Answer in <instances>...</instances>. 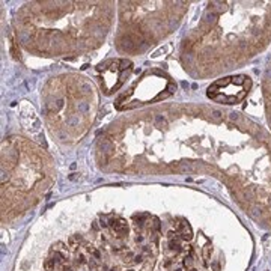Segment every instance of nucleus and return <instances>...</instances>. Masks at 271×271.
<instances>
[{"label": "nucleus", "mask_w": 271, "mask_h": 271, "mask_svg": "<svg viewBox=\"0 0 271 271\" xmlns=\"http://www.w3.org/2000/svg\"><path fill=\"white\" fill-rule=\"evenodd\" d=\"M232 80L230 78H223V80H218V81H215V84L217 86H226V84H229Z\"/></svg>", "instance_id": "obj_12"}, {"label": "nucleus", "mask_w": 271, "mask_h": 271, "mask_svg": "<svg viewBox=\"0 0 271 271\" xmlns=\"http://www.w3.org/2000/svg\"><path fill=\"white\" fill-rule=\"evenodd\" d=\"M211 117H212L214 122H218V120H221L223 116H221V113H220L218 110H212V111H211Z\"/></svg>", "instance_id": "obj_8"}, {"label": "nucleus", "mask_w": 271, "mask_h": 271, "mask_svg": "<svg viewBox=\"0 0 271 271\" xmlns=\"http://www.w3.org/2000/svg\"><path fill=\"white\" fill-rule=\"evenodd\" d=\"M108 271H116V269H108Z\"/></svg>", "instance_id": "obj_25"}, {"label": "nucleus", "mask_w": 271, "mask_h": 271, "mask_svg": "<svg viewBox=\"0 0 271 271\" xmlns=\"http://www.w3.org/2000/svg\"><path fill=\"white\" fill-rule=\"evenodd\" d=\"M211 251H212V247H211V244H206V245L203 247V259H209V256H211Z\"/></svg>", "instance_id": "obj_7"}, {"label": "nucleus", "mask_w": 271, "mask_h": 271, "mask_svg": "<svg viewBox=\"0 0 271 271\" xmlns=\"http://www.w3.org/2000/svg\"><path fill=\"white\" fill-rule=\"evenodd\" d=\"M80 241H81V236H80V235H75V236H71V238H69V244H71L72 247H74L77 242H80Z\"/></svg>", "instance_id": "obj_11"}, {"label": "nucleus", "mask_w": 271, "mask_h": 271, "mask_svg": "<svg viewBox=\"0 0 271 271\" xmlns=\"http://www.w3.org/2000/svg\"><path fill=\"white\" fill-rule=\"evenodd\" d=\"M119 65H120V66H119V69L125 71L126 68H129V66H131V62H129V60H125V59H123V60H119Z\"/></svg>", "instance_id": "obj_10"}, {"label": "nucleus", "mask_w": 271, "mask_h": 271, "mask_svg": "<svg viewBox=\"0 0 271 271\" xmlns=\"http://www.w3.org/2000/svg\"><path fill=\"white\" fill-rule=\"evenodd\" d=\"M214 99H215V101H223V102H227V96H224V95H215V96H214Z\"/></svg>", "instance_id": "obj_15"}, {"label": "nucleus", "mask_w": 271, "mask_h": 271, "mask_svg": "<svg viewBox=\"0 0 271 271\" xmlns=\"http://www.w3.org/2000/svg\"><path fill=\"white\" fill-rule=\"evenodd\" d=\"M110 226H111V229L119 235V236H122V235H125L126 232H128V226H126V223H125V220H122V218H117V220H110Z\"/></svg>", "instance_id": "obj_1"}, {"label": "nucleus", "mask_w": 271, "mask_h": 271, "mask_svg": "<svg viewBox=\"0 0 271 271\" xmlns=\"http://www.w3.org/2000/svg\"><path fill=\"white\" fill-rule=\"evenodd\" d=\"M62 271H72V268H71V266H66V265H65V266L62 268Z\"/></svg>", "instance_id": "obj_21"}, {"label": "nucleus", "mask_w": 271, "mask_h": 271, "mask_svg": "<svg viewBox=\"0 0 271 271\" xmlns=\"http://www.w3.org/2000/svg\"><path fill=\"white\" fill-rule=\"evenodd\" d=\"M229 117H230L232 120H238V114H236V113H230V114H229Z\"/></svg>", "instance_id": "obj_18"}, {"label": "nucleus", "mask_w": 271, "mask_h": 271, "mask_svg": "<svg viewBox=\"0 0 271 271\" xmlns=\"http://www.w3.org/2000/svg\"><path fill=\"white\" fill-rule=\"evenodd\" d=\"M169 247H170V250H175L176 253L182 250V248H181V244H179V241H178V239H172V241L169 242Z\"/></svg>", "instance_id": "obj_5"}, {"label": "nucleus", "mask_w": 271, "mask_h": 271, "mask_svg": "<svg viewBox=\"0 0 271 271\" xmlns=\"http://www.w3.org/2000/svg\"><path fill=\"white\" fill-rule=\"evenodd\" d=\"M92 254L95 256V259H99V257H101V253H99L98 250H93V251H92Z\"/></svg>", "instance_id": "obj_17"}, {"label": "nucleus", "mask_w": 271, "mask_h": 271, "mask_svg": "<svg viewBox=\"0 0 271 271\" xmlns=\"http://www.w3.org/2000/svg\"><path fill=\"white\" fill-rule=\"evenodd\" d=\"M242 84H244V87H245V89L248 90V89H250V86H251V81H250V78H245Z\"/></svg>", "instance_id": "obj_16"}, {"label": "nucleus", "mask_w": 271, "mask_h": 271, "mask_svg": "<svg viewBox=\"0 0 271 271\" xmlns=\"http://www.w3.org/2000/svg\"><path fill=\"white\" fill-rule=\"evenodd\" d=\"M245 78L247 77H244V75H236V77H232V83L233 84H242Z\"/></svg>", "instance_id": "obj_9"}, {"label": "nucleus", "mask_w": 271, "mask_h": 271, "mask_svg": "<svg viewBox=\"0 0 271 271\" xmlns=\"http://www.w3.org/2000/svg\"><path fill=\"white\" fill-rule=\"evenodd\" d=\"M128 271H134V269H128Z\"/></svg>", "instance_id": "obj_27"}, {"label": "nucleus", "mask_w": 271, "mask_h": 271, "mask_svg": "<svg viewBox=\"0 0 271 271\" xmlns=\"http://www.w3.org/2000/svg\"><path fill=\"white\" fill-rule=\"evenodd\" d=\"M89 266H90V268H96V263H95V260H90V262H89Z\"/></svg>", "instance_id": "obj_20"}, {"label": "nucleus", "mask_w": 271, "mask_h": 271, "mask_svg": "<svg viewBox=\"0 0 271 271\" xmlns=\"http://www.w3.org/2000/svg\"><path fill=\"white\" fill-rule=\"evenodd\" d=\"M69 179H71V181H74V179H77V173H72V175L69 176Z\"/></svg>", "instance_id": "obj_23"}, {"label": "nucleus", "mask_w": 271, "mask_h": 271, "mask_svg": "<svg viewBox=\"0 0 271 271\" xmlns=\"http://www.w3.org/2000/svg\"><path fill=\"white\" fill-rule=\"evenodd\" d=\"M44 266H45V269H47V271H51V269H54V266H56V262H54V260L50 257V259H47V260H45Z\"/></svg>", "instance_id": "obj_6"}, {"label": "nucleus", "mask_w": 271, "mask_h": 271, "mask_svg": "<svg viewBox=\"0 0 271 271\" xmlns=\"http://www.w3.org/2000/svg\"><path fill=\"white\" fill-rule=\"evenodd\" d=\"M167 92H169L170 95H172L173 92H176V83H173V81H172V83H169V87H167Z\"/></svg>", "instance_id": "obj_13"}, {"label": "nucleus", "mask_w": 271, "mask_h": 271, "mask_svg": "<svg viewBox=\"0 0 271 271\" xmlns=\"http://www.w3.org/2000/svg\"><path fill=\"white\" fill-rule=\"evenodd\" d=\"M51 259H53L56 263H62V262L65 260V256H63V253H60V251H54L53 256H51Z\"/></svg>", "instance_id": "obj_4"}, {"label": "nucleus", "mask_w": 271, "mask_h": 271, "mask_svg": "<svg viewBox=\"0 0 271 271\" xmlns=\"http://www.w3.org/2000/svg\"><path fill=\"white\" fill-rule=\"evenodd\" d=\"M77 262H78V263H84V256H83V254H80V256H78V259H77Z\"/></svg>", "instance_id": "obj_19"}, {"label": "nucleus", "mask_w": 271, "mask_h": 271, "mask_svg": "<svg viewBox=\"0 0 271 271\" xmlns=\"http://www.w3.org/2000/svg\"><path fill=\"white\" fill-rule=\"evenodd\" d=\"M175 271H182V269H175Z\"/></svg>", "instance_id": "obj_26"}, {"label": "nucleus", "mask_w": 271, "mask_h": 271, "mask_svg": "<svg viewBox=\"0 0 271 271\" xmlns=\"http://www.w3.org/2000/svg\"><path fill=\"white\" fill-rule=\"evenodd\" d=\"M101 149H102L104 154H110V152L113 151V145H111L108 140H104V142L101 143Z\"/></svg>", "instance_id": "obj_3"}, {"label": "nucleus", "mask_w": 271, "mask_h": 271, "mask_svg": "<svg viewBox=\"0 0 271 271\" xmlns=\"http://www.w3.org/2000/svg\"><path fill=\"white\" fill-rule=\"evenodd\" d=\"M179 235H181V239H184V241H190V239L193 238L191 227H190L187 223L181 224V227H179Z\"/></svg>", "instance_id": "obj_2"}, {"label": "nucleus", "mask_w": 271, "mask_h": 271, "mask_svg": "<svg viewBox=\"0 0 271 271\" xmlns=\"http://www.w3.org/2000/svg\"><path fill=\"white\" fill-rule=\"evenodd\" d=\"M184 265H185V266H191V265H193V257H191V256H185Z\"/></svg>", "instance_id": "obj_14"}, {"label": "nucleus", "mask_w": 271, "mask_h": 271, "mask_svg": "<svg viewBox=\"0 0 271 271\" xmlns=\"http://www.w3.org/2000/svg\"><path fill=\"white\" fill-rule=\"evenodd\" d=\"M218 268H220V265H218V263H214V269H215V271H217V269H218Z\"/></svg>", "instance_id": "obj_24"}, {"label": "nucleus", "mask_w": 271, "mask_h": 271, "mask_svg": "<svg viewBox=\"0 0 271 271\" xmlns=\"http://www.w3.org/2000/svg\"><path fill=\"white\" fill-rule=\"evenodd\" d=\"M142 260V254H139V256H136V259H134V262H140Z\"/></svg>", "instance_id": "obj_22"}]
</instances>
